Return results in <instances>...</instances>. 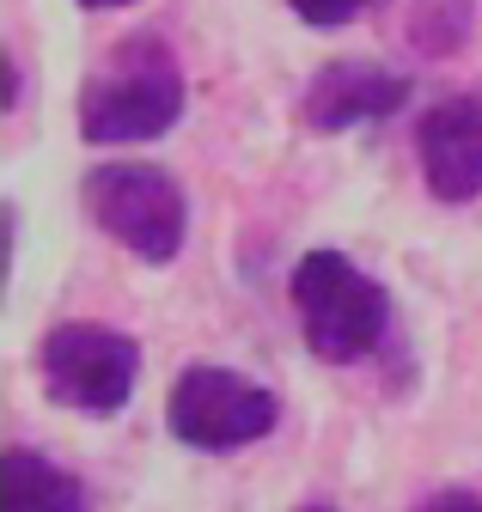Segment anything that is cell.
<instances>
[{"instance_id":"obj_1","label":"cell","mask_w":482,"mask_h":512,"mask_svg":"<svg viewBox=\"0 0 482 512\" xmlns=\"http://www.w3.org/2000/svg\"><path fill=\"white\" fill-rule=\"evenodd\" d=\"M190 92H184V68L165 37L135 31L123 37L104 68L86 80L80 92V135L92 147H123V141H159L177 128Z\"/></svg>"},{"instance_id":"obj_2","label":"cell","mask_w":482,"mask_h":512,"mask_svg":"<svg viewBox=\"0 0 482 512\" xmlns=\"http://www.w3.org/2000/svg\"><path fill=\"white\" fill-rule=\"evenodd\" d=\"M287 293H293L299 336L324 366H360L391 336V293L360 263H348L342 250H306L293 263Z\"/></svg>"},{"instance_id":"obj_3","label":"cell","mask_w":482,"mask_h":512,"mask_svg":"<svg viewBox=\"0 0 482 512\" xmlns=\"http://www.w3.org/2000/svg\"><path fill=\"white\" fill-rule=\"evenodd\" d=\"M80 202L104 238L141 263H171L190 232V202L165 165H98L80 183Z\"/></svg>"},{"instance_id":"obj_4","label":"cell","mask_w":482,"mask_h":512,"mask_svg":"<svg viewBox=\"0 0 482 512\" xmlns=\"http://www.w3.org/2000/svg\"><path fill=\"white\" fill-rule=\"evenodd\" d=\"M37 378H43V397L80 409V415H116L135 397V378H141V348L110 330L92 324V317H68L55 324L37 348Z\"/></svg>"},{"instance_id":"obj_5","label":"cell","mask_w":482,"mask_h":512,"mask_svg":"<svg viewBox=\"0 0 482 512\" xmlns=\"http://www.w3.org/2000/svg\"><path fill=\"white\" fill-rule=\"evenodd\" d=\"M281 421L275 391H263L257 378L232 372V366H184L165 397V427L177 445L190 452H238V445L269 439Z\"/></svg>"},{"instance_id":"obj_6","label":"cell","mask_w":482,"mask_h":512,"mask_svg":"<svg viewBox=\"0 0 482 512\" xmlns=\"http://www.w3.org/2000/svg\"><path fill=\"white\" fill-rule=\"evenodd\" d=\"M415 159L434 202H476L482 196V92L446 98L421 116Z\"/></svg>"},{"instance_id":"obj_7","label":"cell","mask_w":482,"mask_h":512,"mask_svg":"<svg viewBox=\"0 0 482 512\" xmlns=\"http://www.w3.org/2000/svg\"><path fill=\"white\" fill-rule=\"evenodd\" d=\"M409 104V80L379 68V61H330V68L312 74L306 98H299V116L318 135H348L360 122H385Z\"/></svg>"},{"instance_id":"obj_8","label":"cell","mask_w":482,"mask_h":512,"mask_svg":"<svg viewBox=\"0 0 482 512\" xmlns=\"http://www.w3.org/2000/svg\"><path fill=\"white\" fill-rule=\"evenodd\" d=\"M0 482H7V512H86V482L31 445H13L0 458Z\"/></svg>"},{"instance_id":"obj_9","label":"cell","mask_w":482,"mask_h":512,"mask_svg":"<svg viewBox=\"0 0 482 512\" xmlns=\"http://www.w3.org/2000/svg\"><path fill=\"white\" fill-rule=\"evenodd\" d=\"M287 7L306 19V25H318V31H336V25H348L367 0H287Z\"/></svg>"},{"instance_id":"obj_10","label":"cell","mask_w":482,"mask_h":512,"mask_svg":"<svg viewBox=\"0 0 482 512\" xmlns=\"http://www.w3.org/2000/svg\"><path fill=\"white\" fill-rule=\"evenodd\" d=\"M415 512H482V494H470V488H440V494H428V500H415Z\"/></svg>"},{"instance_id":"obj_11","label":"cell","mask_w":482,"mask_h":512,"mask_svg":"<svg viewBox=\"0 0 482 512\" xmlns=\"http://www.w3.org/2000/svg\"><path fill=\"white\" fill-rule=\"evenodd\" d=\"M80 7H92V13H116V7H135V0H80Z\"/></svg>"},{"instance_id":"obj_12","label":"cell","mask_w":482,"mask_h":512,"mask_svg":"<svg viewBox=\"0 0 482 512\" xmlns=\"http://www.w3.org/2000/svg\"><path fill=\"white\" fill-rule=\"evenodd\" d=\"M299 512H336V506H299Z\"/></svg>"}]
</instances>
